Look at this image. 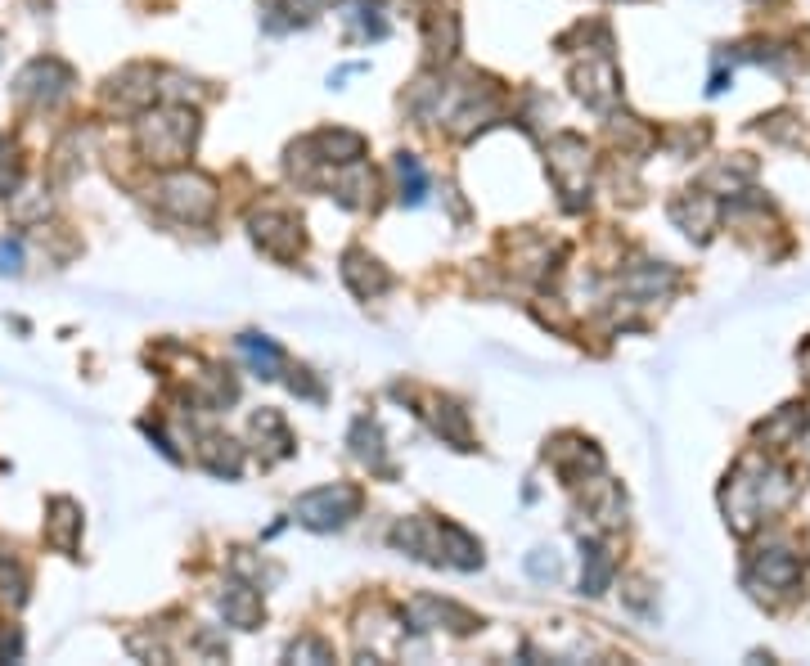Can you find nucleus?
<instances>
[{
    "label": "nucleus",
    "mask_w": 810,
    "mask_h": 666,
    "mask_svg": "<svg viewBox=\"0 0 810 666\" xmlns=\"http://www.w3.org/2000/svg\"><path fill=\"white\" fill-rule=\"evenodd\" d=\"M360 495L351 486H324V491H311L297 500V518L306 527H342V522L356 513Z\"/></svg>",
    "instance_id": "f257e3e1"
},
{
    "label": "nucleus",
    "mask_w": 810,
    "mask_h": 666,
    "mask_svg": "<svg viewBox=\"0 0 810 666\" xmlns=\"http://www.w3.org/2000/svg\"><path fill=\"white\" fill-rule=\"evenodd\" d=\"M243 351H248V356H252V365H266V374H270V369H275V365H279V351H275V347H270V342H257V338H243Z\"/></svg>",
    "instance_id": "f03ea898"
}]
</instances>
